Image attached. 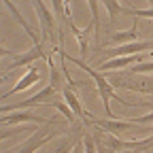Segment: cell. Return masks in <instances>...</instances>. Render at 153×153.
I'll list each match as a JSON object with an SVG mask.
<instances>
[{
	"label": "cell",
	"mask_w": 153,
	"mask_h": 153,
	"mask_svg": "<svg viewBox=\"0 0 153 153\" xmlns=\"http://www.w3.org/2000/svg\"><path fill=\"white\" fill-rule=\"evenodd\" d=\"M60 119H55V117H51V119H45V117H41V115H34V113H30V111H15L13 115H2V128H9V126H17V123H41V126H47V123H57Z\"/></svg>",
	"instance_id": "6"
},
{
	"label": "cell",
	"mask_w": 153,
	"mask_h": 153,
	"mask_svg": "<svg viewBox=\"0 0 153 153\" xmlns=\"http://www.w3.org/2000/svg\"><path fill=\"white\" fill-rule=\"evenodd\" d=\"M147 62L143 53H136V55H119V57H113V60H106L98 66L100 72L104 70H117V68H132L134 64H143Z\"/></svg>",
	"instance_id": "10"
},
{
	"label": "cell",
	"mask_w": 153,
	"mask_h": 153,
	"mask_svg": "<svg viewBox=\"0 0 153 153\" xmlns=\"http://www.w3.org/2000/svg\"><path fill=\"white\" fill-rule=\"evenodd\" d=\"M62 94H64V100H66V104H68V106L74 111V115H76L79 119H85V115L89 117V113H85V111H83V106H81L79 98H76V94L72 91V87H64V89H62Z\"/></svg>",
	"instance_id": "16"
},
{
	"label": "cell",
	"mask_w": 153,
	"mask_h": 153,
	"mask_svg": "<svg viewBox=\"0 0 153 153\" xmlns=\"http://www.w3.org/2000/svg\"><path fill=\"white\" fill-rule=\"evenodd\" d=\"M87 7H89V13H91V28L96 30V41L100 43V0H87Z\"/></svg>",
	"instance_id": "18"
},
{
	"label": "cell",
	"mask_w": 153,
	"mask_h": 153,
	"mask_svg": "<svg viewBox=\"0 0 153 153\" xmlns=\"http://www.w3.org/2000/svg\"><path fill=\"white\" fill-rule=\"evenodd\" d=\"M53 51L62 53L66 62H72L74 66H79L81 70H85V72L91 76V79H94V83H96V87H98L100 98H102V104H104V113H106V117H108V119H119L117 115H113V111H111V100H115V98H117V94L113 91V83L106 79V76H104L100 70H96V68H91L89 64H85L83 60H76V57H72V55H66V51L62 49V45H57Z\"/></svg>",
	"instance_id": "1"
},
{
	"label": "cell",
	"mask_w": 153,
	"mask_h": 153,
	"mask_svg": "<svg viewBox=\"0 0 153 153\" xmlns=\"http://www.w3.org/2000/svg\"><path fill=\"white\" fill-rule=\"evenodd\" d=\"M51 106H55L57 111H60L64 117H66V121L68 123H74L76 121V115H74V111L66 104V100H60V98H55V100H51Z\"/></svg>",
	"instance_id": "19"
},
{
	"label": "cell",
	"mask_w": 153,
	"mask_h": 153,
	"mask_svg": "<svg viewBox=\"0 0 153 153\" xmlns=\"http://www.w3.org/2000/svg\"><path fill=\"white\" fill-rule=\"evenodd\" d=\"M47 57H49V55L45 53L43 45H34L32 49H28V51H24V53L15 55L9 68H22V66H30L32 62H36V60H47Z\"/></svg>",
	"instance_id": "11"
},
{
	"label": "cell",
	"mask_w": 153,
	"mask_h": 153,
	"mask_svg": "<svg viewBox=\"0 0 153 153\" xmlns=\"http://www.w3.org/2000/svg\"><path fill=\"white\" fill-rule=\"evenodd\" d=\"M104 143L108 147V153H121V151H130V149L147 151L149 147H153V138H145V140H121L119 136H113V134H106Z\"/></svg>",
	"instance_id": "5"
},
{
	"label": "cell",
	"mask_w": 153,
	"mask_h": 153,
	"mask_svg": "<svg viewBox=\"0 0 153 153\" xmlns=\"http://www.w3.org/2000/svg\"><path fill=\"white\" fill-rule=\"evenodd\" d=\"M34 9H36V15H38V24H41V41L43 43L51 41V45L55 49V34H60V30L55 26V13L43 0H34Z\"/></svg>",
	"instance_id": "2"
},
{
	"label": "cell",
	"mask_w": 153,
	"mask_h": 153,
	"mask_svg": "<svg viewBox=\"0 0 153 153\" xmlns=\"http://www.w3.org/2000/svg\"><path fill=\"white\" fill-rule=\"evenodd\" d=\"M143 51L153 53V41H136V43L119 45L115 49H108L106 55H108V60H113V57H119V55H136V53H143Z\"/></svg>",
	"instance_id": "9"
},
{
	"label": "cell",
	"mask_w": 153,
	"mask_h": 153,
	"mask_svg": "<svg viewBox=\"0 0 153 153\" xmlns=\"http://www.w3.org/2000/svg\"><path fill=\"white\" fill-rule=\"evenodd\" d=\"M102 4L106 7V11H108V19H111V24L117 19L121 13H123V7L119 4V0H102Z\"/></svg>",
	"instance_id": "20"
},
{
	"label": "cell",
	"mask_w": 153,
	"mask_h": 153,
	"mask_svg": "<svg viewBox=\"0 0 153 153\" xmlns=\"http://www.w3.org/2000/svg\"><path fill=\"white\" fill-rule=\"evenodd\" d=\"M138 41V19L134 17V24H132V28L130 30H123V32H115V34H111L108 36V41H106V45H128V43H136Z\"/></svg>",
	"instance_id": "13"
},
{
	"label": "cell",
	"mask_w": 153,
	"mask_h": 153,
	"mask_svg": "<svg viewBox=\"0 0 153 153\" xmlns=\"http://www.w3.org/2000/svg\"><path fill=\"white\" fill-rule=\"evenodd\" d=\"M147 2H151V4H153V0H147Z\"/></svg>",
	"instance_id": "26"
},
{
	"label": "cell",
	"mask_w": 153,
	"mask_h": 153,
	"mask_svg": "<svg viewBox=\"0 0 153 153\" xmlns=\"http://www.w3.org/2000/svg\"><path fill=\"white\" fill-rule=\"evenodd\" d=\"M66 24H68V28H70L72 36L76 38V43H79V53H81V57H87V55H89V43H87V34H89V30H91V24H89L85 30H81V28H76V26H74L72 17H70V19H66Z\"/></svg>",
	"instance_id": "14"
},
{
	"label": "cell",
	"mask_w": 153,
	"mask_h": 153,
	"mask_svg": "<svg viewBox=\"0 0 153 153\" xmlns=\"http://www.w3.org/2000/svg\"><path fill=\"white\" fill-rule=\"evenodd\" d=\"M38 81H41V72H38V68H28V72L15 83V87H11L9 91L2 94V100H7L9 96H13V94H17V91H26V89H30V87H32L34 83H38Z\"/></svg>",
	"instance_id": "12"
},
{
	"label": "cell",
	"mask_w": 153,
	"mask_h": 153,
	"mask_svg": "<svg viewBox=\"0 0 153 153\" xmlns=\"http://www.w3.org/2000/svg\"><path fill=\"white\" fill-rule=\"evenodd\" d=\"M57 98V89L53 85H45L38 94L26 98L24 102H17V104H4L2 106V115L11 113V111H26V108H32V106H43V104H51V100Z\"/></svg>",
	"instance_id": "3"
},
{
	"label": "cell",
	"mask_w": 153,
	"mask_h": 153,
	"mask_svg": "<svg viewBox=\"0 0 153 153\" xmlns=\"http://www.w3.org/2000/svg\"><path fill=\"white\" fill-rule=\"evenodd\" d=\"M130 121H134L136 126H149V123H153V111H151L149 115H143V117H136V119H130Z\"/></svg>",
	"instance_id": "23"
},
{
	"label": "cell",
	"mask_w": 153,
	"mask_h": 153,
	"mask_svg": "<svg viewBox=\"0 0 153 153\" xmlns=\"http://www.w3.org/2000/svg\"><path fill=\"white\" fill-rule=\"evenodd\" d=\"M113 87H123V89H130V91H138V94H153V79L151 76H136V81H128L123 76H113L111 79Z\"/></svg>",
	"instance_id": "8"
},
{
	"label": "cell",
	"mask_w": 153,
	"mask_h": 153,
	"mask_svg": "<svg viewBox=\"0 0 153 153\" xmlns=\"http://www.w3.org/2000/svg\"><path fill=\"white\" fill-rule=\"evenodd\" d=\"M4 7H7V9H9V11L13 13V17L17 19V24L22 26V28L26 30V34H28V36L32 38V43H34V45H43V41H41V36H38V34H34V30L30 28V24H28L26 19H24V15H22V13L17 11V7H15V4L11 2V0H4Z\"/></svg>",
	"instance_id": "15"
},
{
	"label": "cell",
	"mask_w": 153,
	"mask_h": 153,
	"mask_svg": "<svg viewBox=\"0 0 153 153\" xmlns=\"http://www.w3.org/2000/svg\"><path fill=\"white\" fill-rule=\"evenodd\" d=\"M89 119H91V123L96 126V128H100L102 132H106V134H113V136H121V134H126V132H132V130H140L134 121H130L128 117H119V119H96L94 115H89Z\"/></svg>",
	"instance_id": "4"
},
{
	"label": "cell",
	"mask_w": 153,
	"mask_h": 153,
	"mask_svg": "<svg viewBox=\"0 0 153 153\" xmlns=\"http://www.w3.org/2000/svg\"><path fill=\"white\" fill-rule=\"evenodd\" d=\"M64 7H66V0H51V9L55 13V19H60V22H66Z\"/></svg>",
	"instance_id": "22"
},
{
	"label": "cell",
	"mask_w": 153,
	"mask_h": 153,
	"mask_svg": "<svg viewBox=\"0 0 153 153\" xmlns=\"http://www.w3.org/2000/svg\"><path fill=\"white\" fill-rule=\"evenodd\" d=\"M51 126H53V123H51ZM60 134H62V132H49V123H47L43 130L34 132V136H30L22 147H19V151H17V153H36L43 145H47L53 136H60Z\"/></svg>",
	"instance_id": "7"
},
{
	"label": "cell",
	"mask_w": 153,
	"mask_h": 153,
	"mask_svg": "<svg viewBox=\"0 0 153 153\" xmlns=\"http://www.w3.org/2000/svg\"><path fill=\"white\" fill-rule=\"evenodd\" d=\"M138 132H140V134H149V132H151V134H153V123H151V126H143Z\"/></svg>",
	"instance_id": "24"
},
{
	"label": "cell",
	"mask_w": 153,
	"mask_h": 153,
	"mask_svg": "<svg viewBox=\"0 0 153 153\" xmlns=\"http://www.w3.org/2000/svg\"><path fill=\"white\" fill-rule=\"evenodd\" d=\"M121 15H128V17H147V19H153V9H130V7H123V13Z\"/></svg>",
	"instance_id": "21"
},
{
	"label": "cell",
	"mask_w": 153,
	"mask_h": 153,
	"mask_svg": "<svg viewBox=\"0 0 153 153\" xmlns=\"http://www.w3.org/2000/svg\"><path fill=\"white\" fill-rule=\"evenodd\" d=\"M47 64H49V70H51V83H49V85H53L57 91H60V89H62V81H66L64 70H62L60 64H55V62H53V57H51V55L47 57Z\"/></svg>",
	"instance_id": "17"
},
{
	"label": "cell",
	"mask_w": 153,
	"mask_h": 153,
	"mask_svg": "<svg viewBox=\"0 0 153 153\" xmlns=\"http://www.w3.org/2000/svg\"><path fill=\"white\" fill-rule=\"evenodd\" d=\"M121 153H145V151H138V149H130V151H121Z\"/></svg>",
	"instance_id": "25"
}]
</instances>
